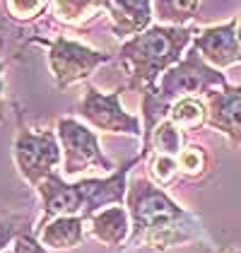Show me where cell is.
I'll return each instance as SVG.
<instances>
[{
  "instance_id": "obj_22",
  "label": "cell",
  "mask_w": 241,
  "mask_h": 253,
  "mask_svg": "<svg viewBox=\"0 0 241 253\" xmlns=\"http://www.w3.org/2000/svg\"><path fill=\"white\" fill-rule=\"evenodd\" d=\"M10 253H48V249L37 239L34 229H27L12 241V251Z\"/></svg>"
},
{
  "instance_id": "obj_26",
  "label": "cell",
  "mask_w": 241,
  "mask_h": 253,
  "mask_svg": "<svg viewBox=\"0 0 241 253\" xmlns=\"http://www.w3.org/2000/svg\"><path fill=\"white\" fill-rule=\"evenodd\" d=\"M2 253H10V251H2Z\"/></svg>"
},
{
  "instance_id": "obj_20",
  "label": "cell",
  "mask_w": 241,
  "mask_h": 253,
  "mask_svg": "<svg viewBox=\"0 0 241 253\" xmlns=\"http://www.w3.org/2000/svg\"><path fill=\"white\" fill-rule=\"evenodd\" d=\"M34 229L32 219L27 214H12V212H0V253L5 251L22 232Z\"/></svg>"
},
{
  "instance_id": "obj_11",
  "label": "cell",
  "mask_w": 241,
  "mask_h": 253,
  "mask_svg": "<svg viewBox=\"0 0 241 253\" xmlns=\"http://www.w3.org/2000/svg\"><path fill=\"white\" fill-rule=\"evenodd\" d=\"M111 17V32L119 39H133L152 27V0H104Z\"/></svg>"
},
{
  "instance_id": "obj_6",
  "label": "cell",
  "mask_w": 241,
  "mask_h": 253,
  "mask_svg": "<svg viewBox=\"0 0 241 253\" xmlns=\"http://www.w3.org/2000/svg\"><path fill=\"white\" fill-rule=\"evenodd\" d=\"M60 157L63 152L58 135L53 130H32L22 123L20 116V128L12 142V159L22 178L37 188L46 176L56 171Z\"/></svg>"
},
{
  "instance_id": "obj_12",
  "label": "cell",
  "mask_w": 241,
  "mask_h": 253,
  "mask_svg": "<svg viewBox=\"0 0 241 253\" xmlns=\"http://www.w3.org/2000/svg\"><path fill=\"white\" fill-rule=\"evenodd\" d=\"M89 236L109 249H119L130 239V214L123 205H109L92 214L89 219Z\"/></svg>"
},
{
  "instance_id": "obj_15",
  "label": "cell",
  "mask_w": 241,
  "mask_h": 253,
  "mask_svg": "<svg viewBox=\"0 0 241 253\" xmlns=\"http://www.w3.org/2000/svg\"><path fill=\"white\" fill-rule=\"evenodd\" d=\"M169 121L179 130H198L201 126H207V104H202L198 97H183L169 109Z\"/></svg>"
},
{
  "instance_id": "obj_8",
  "label": "cell",
  "mask_w": 241,
  "mask_h": 253,
  "mask_svg": "<svg viewBox=\"0 0 241 253\" xmlns=\"http://www.w3.org/2000/svg\"><path fill=\"white\" fill-rule=\"evenodd\" d=\"M120 94H123V89L101 92V89L89 84L84 89L82 99L78 101L75 114L84 121V126H92L101 133L142 137L140 121L120 106Z\"/></svg>"
},
{
  "instance_id": "obj_2",
  "label": "cell",
  "mask_w": 241,
  "mask_h": 253,
  "mask_svg": "<svg viewBox=\"0 0 241 253\" xmlns=\"http://www.w3.org/2000/svg\"><path fill=\"white\" fill-rule=\"evenodd\" d=\"M142 157H133L114 169L106 178H82L75 183H65L58 171L48 174L39 186L37 193L41 198V219L34 229L43 227L48 219L56 217H82L84 222L109 205H123L128 191V174Z\"/></svg>"
},
{
  "instance_id": "obj_16",
  "label": "cell",
  "mask_w": 241,
  "mask_h": 253,
  "mask_svg": "<svg viewBox=\"0 0 241 253\" xmlns=\"http://www.w3.org/2000/svg\"><path fill=\"white\" fill-rule=\"evenodd\" d=\"M201 0H155V17L164 27H186L198 15Z\"/></svg>"
},
{
  "instance_id": "obj_3",
  "label": "cell",
  "mask_w": 241,
  "mask_h": 253,
  "mask_svg": "<svg viewBox=\"0 0 241 253\" xmlns=\"http://www.w3.org/2000/svg\"><path fill=\"white\" fill-rule=\"evenodd\" d=\"M198 32L191 27H164L152 24L142 34L123 41L119 60L128 70V89L150 92L157 87L160 78L183 58V51Z\"/></svg>"
},
{
  "instance_id": "obj_10",
  "label": "cell",
  "mask_w": 241,
  "mask_h": 253,
  "mask_svg": "<svg viewBox=\"0 0 241 253\" xmlns=\"http://www.w3.org/2000/svg\"><path fill=\"white\" fill-rule=\"evenodd\" d=\"M207 126L229 137L234 147H241V84L224 89H207Z\"/></svg>"
},
{
  "instance_id": "obj_1",
  "label": "cell",
  "mask_w": 241,
  "mask_h": 253,
  "mask_svg": "<svg viewBox=\"0 0 241 253\" xmlns=\"http://www.w3.org/2000/svg\"><path fill=\"white\" fill-rule=\"evenodd\" d=\"M130 214V244L166 251L202 239V224L150 178H133L125 191Z\"/></svg>"
},
{
  "instance_id": "obj_4",
  "label": "cell",
  "mask_w": 241,
  "mask_h": 253,
  "mask_svg": "<svg viewBox=\"0 0 241 253\" xmlns=\"http://www.w3.org/2000/svg\"><path fill=\"white\" fill-rule=\"evenodd\" d=\"M212 87L224 89L229 87V82L220 70L207 65L201 53L191 46V51H186V56L161 75L157 87L142 94V147L147 145L152 130L164 121V114L171 109V104H176L183 97H196Z\"/></svg>"
},
{
  "instance_id": "obj_25",
  "label": "cell",
  "mask_w": 241,
  "mask_h": 253,
  "mask_svg": "<svg viewBox=\"0 0 241 253\" xmlns=\"http://www.w3.org/2000/svg\"><path fill=\"white\" fill-rule=\"evenodd\" d=\"M227 253H239V251H227Z\"/></svg>"
},
{
  "instance_id": "obj_21",
  "label": "cell",
  "mask_w": 241,
  "mask_h": 253,
  "mask_svg": "<svg viewBox=\"0 0 241 253\" xmlns=\"http://www.w3.org/2000/svg\"><path fill=\"white\" fill-rule=\"evenodd\" d=\"M176 174H179V164H176L174 157L152 152V157H150V176H152V183H157L161 188V186L171 183V178Z\"/></svg>"
},
{
  "instance_id": "obj_17",
  "label": "cell",
  "mask_w": 241,
  "mask_h": 253,
  "mask_svg": "<svg viewBox=\"0 0 241 253\" xmlns=\"http://www.w3.org/2000/svg\"><path fill=\"white\" fill-rule=\"evenodd\" d=\"M104 10V0H53V15L63 24H82Z\"/></svg>"
},
{
  "instance_id": "obj_9",
  "label": "cell",
  "mask_w": 241,
  "mask_h": 253,
  "mask_svg": "<svg viewBox=\"0 0 241 253\" xmlns=\"http://www.w3.org/2000/svg\"><path fill=\"white\" fill-rule=\"evenodd\" d=\"M193 48L215 70L241 63V43L237 39V20H229L227 24L207 27V29L198 32L193 37Z\"/></svg>"
},
{
  "instance_id": "obj_14",
  "label": "cell",
  "mask_w": 241,
  "mask_h": 253,
  "mask_svg": "<svg viewBox=\"0 0 241 253\" xmlns=\"http://www.w3.org/2000/svg\"><path fill=\"white\" fill-rule=\"evenodd\" d=\"M181 150H183V133L169 118H164L160 126L152 130L147 145L140 150V157L145 159V157H150V152H157V155H166L176 159Z\"/></svg>"
},
{
  "instance_id": "obj_18",
  "label": "cell",
  "mask_w": 241,
  "mask_h": 253,
  "mask_svg": "<svg viewBox=\"0 0 241 253\" xmlns=\"http://www.w3.org/2000/svg\"><path fill=\"white\" fill-rule=\"evenodd\" d=\"M207 152L202 150L201 145H183V150L176 157L179 171L186 178H201L207 171Z\"/></svg>"
},
{
  "instance_id": "obj_19",
  "label": "cell",
  "mask_w": 241,
  "mask_h": 253,
  "mask_svg": "<svg viewBox=\"0 0 241 253\" xmlns=\"http://www.w3.org/2000/svg\"><path fill=\"white\" fill-rule=\"evenodd\" d=\"M48 5H51V0H5V12L10 20L29 24V22L39 20L48 10Z\"/></svg>"
},
{
  "instance_id": "obj_7",
  "label": "cell",
  "mask_w": 241,
  "mask_h": 253,
  "mask_svg": "<svg viewBox=\"0 0 241 253\" xmlns=\"http://www.w3.org/2000/svg\"><path fill=\"white\" fill-rule=\"evenodd\" d=\"M56 135H58L60 152H63V174L65 176H80L89 169L114 171L111 159L101 152L97 133L89 126L80 123L78 118H58Z\"/></svg>"
},
{
  "instance_id": "obj_23",
  "label": "cell",
  "mask_w": 241,
  "mask_h": 253,
  "mask_svg": "<svg viewBox=\"0 0 241 253\" xmlns=\"http://www.w3.org/2000/svg\"><path fill=\"white\" fill-rule=\"evenodd\" d=\"M2 70H5V63L0 60V114L5 109V87H2Z\"/></svg>"
},
{
  "instance_id": "obj_13",
  "label": "cell",
  "mask_w": 241,
  "mask_h": 253,
  "mask_svg": "<svg viewBox=\"0 0 241 253\" xmlns=\"http://www.w3.org/2000/svg\"><path fill=\"white\" fill-rule=\"evenodd\" d=\"M34 234L46 249H53V251L78 249L84 241V219L82 217H56V219H48L43 227L34 229Z\"/></svg>"
},
{
  "instance_id": "obj_5",
  "label": "cell",
  "mask_w": 241,
  "mask_h": 253,
  "mask_svg": "<svg viewBox=\"0 0 241 253\" xmlns=\"http://www.w3.org/2000/svg\"><path fill=\"white\" fill-rule=\"evenodd\" d=\"M34 43H41L48 53V68L58 89H68L70 84H78L82 80H87L99 65L109 63L114 58L111 53L94 51L89 46H84L80 41L56 37V39H32Z\"/></svg>"
},
{
  "instance_id": "obj_24",
  "label": "cell",
  "mask_w": 241,
  "mask_h": 253,
  "mask_svg": "<svg viewBox=\"0 0 241 253\" xmlns=\"http://www.w3.org/2000/svg\"><path fill=\"white\" fill-rule=\"evenodd\" d=\"M237 39H239V43H241V15L237 17Z\"/></svg>"
}]
</instances>
